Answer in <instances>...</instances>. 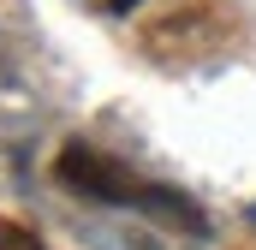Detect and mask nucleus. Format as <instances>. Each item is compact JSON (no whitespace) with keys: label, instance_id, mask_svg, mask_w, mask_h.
Returning <instances> with one entry per match:
<instances>
[{"label":"nucleus","instance_id":"obj_1","mask_svg":"<svg viewBox=\"0 0 256 250\" xmlns=\"http://www.w3.org/2000/svg\"><path fill=\"white\" fill-rule=\"evenodd\" d=\"M54 173H60L66 190H78V196H90V202H120V208H149V214H161V220H185L191 238H202V226H208V220L196 214V202H185L179 190L155 185V179H143V173H131L126 161H114V155H102V149H90V143L60 149Z\"/></svg>","mask_w":256,"mask_h":250},{"label":"nucleus","instance_id":"obj_2","mask_svg":"<svg viewBox=\"0 0 256 250\" xmlns=\"http://www.w3.org/2000/svg\"><path fill=\"white\" fill-rule=\"evenodd\" d=\"M0 250H42V238H36L30 226H18V220L0 214Z\"/></svg>","mask_w":256,"mask_h":250},{"label":"nucleus","instance_id":"obj_3","mask_svg":"<svg viewBox=\"0 0 256 250\" xmlns=\"http://www.w3.org/2000/svg\"><path fill=\"white\" fill-rule=\"evenodd\" d=\"M108 6H114V12H131V6H137V0H108Z\"/></svg>","mask_w":256,"mask_h":250}]
</instances>
